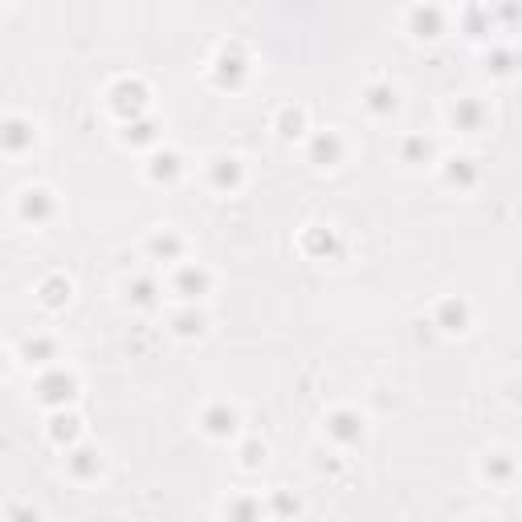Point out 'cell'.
<instances>
[{
	"label": "cell",
	"mask_w": 522,
	"mask_h": 522,
	"mask_svg": "<svg viewBox=\"0 0 522 522\" xmlns=\"http://www.w3.org/2000/svg\"><path fill=\"white\" fill-rule=\"evenodd\" d=\"M21 131H25L21 122H13V127H9V143H13V147H21V143H25V135H21Z\"/></svg>",
	"instance_id": "cell-1"
}]
</instances>
